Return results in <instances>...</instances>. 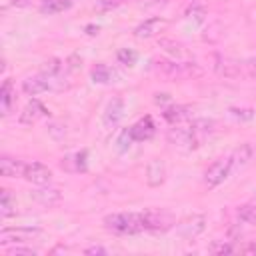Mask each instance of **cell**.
<instances>
[{
  "label": "cell",
  "mask_w": 256,
  "mask_h": 256,
  "mask_svg": "<svg viewBox=\"0 0 256 256\" xmlns=\"http://www.w3.org/2000/svg\"><path fill=\"white\" fill-rule=\"evenodd\" d=\"M104 228L112 234L120 236H132V234H142L146 232V222H144V212H116L108 214L102 220Z\"/></svg>",
  "instance_id": "obj_1"
},
{
  "label": "cell",
  "mask_w": 256,
  "mask_h": 256,
  "mask_svg": "<svg viewBox=\"0 0 256 256\" xmlns=\"http://www.w3.org/2000/svg\"><path fill=\"white\" fill-rule=\"evenodd\" d=\"M216 68L226 78H256V58H246V60L224 58Z\"/></svg>",
  "instance_id": "obj_2"
},
{
  "label": "cell",
  "mask_w": 256,
  "mask_h": 256,
  "mask_svg": "<svg viewBox=\"0 0 256 256\" xmlns=\"http://www.w3.org/2000/svg\"><path fill=\"white\" fill-rule=\"evenodd\" d=\"M154 66L166 74V76H172V78H190V76H198L202 74V70L198 68V64L194 62H182V60H156Z\"/></svg>",
  "instance_id": "obj_3"
},
{
  "label": "cell",
  "mask_w": 256,
  "mask_h": 256,
  "mask_svg": "<svg viewBox=\"0 0 256 256\" xmlns=\"http://www.w3.org/2000/svg\"><path fill=\"white\" fill-rule=\"evenodd\" d=\"M234 166H232V158L230 156H224V158H218L216 162H212L206 172H204V184L208 188H216L220 186L230 174H232Z\"/></svg>",
  "instance_id": "obj_4"
},
{
  "label": "cell",
  "mask_w": 256,
  "mask_h": 256,
  "mask_svg": "<svg viewBox=\"0 0 256 256\" xmlns=\"http://www.w3.org/2000/svg\"><path fill=\"white\" fill-rule=\"evenodd\" d=\"M42 234L40 228H30V226H16V228H4L0 232V244H26Z\"/></svg>",
  "instance_id": "obj_5"
},
{
  "label": "cell",
  "mask_w": 256,
  "mask_h": 256,
  "mask_svg": "<svg viewBox=\"0 0 256 256\" xmlns=\"http://www.w3.org/2000/svg\"><path fill=\"white\" fill-rule=\"evenodd\" d=\"M142 212H144L146 232H166L176 224L174 216L170 212H166V210L150 208V210H142Z\"/></svg>",
  "instance_id": "obj_6"
},
{
  "label": "cell",
  "mask_w": 256,
  "mask_h": 256,
  "mask_svg": "<svg viewBox=\"0 0 256 256\" xmlns=\"http://www.w3.org/2000/svg\"><path fill=\"white\" fill-rule=\"evenodd\" d=\"M168 140H170L174 146L184 148V150H192V148L200 146V140H198V136L194 134V130H192L190 124H188V126H180V124L172 126V128L168 130Z\"/></svg>",
  "instance_id": "obj_7"
},
{
  "label": "cell",
  "mask_w": 256,
  "mask_h": 256,
  "mask_svg": "<svg viewBox=\"0 0 256 256\" xmlns=\"http://www.w3.org/2000/svg\"><path fill=\"white\" fill-rule=\"evenodd\" d=\"M24 180H28L36 186H48L52 182V170L42 162H26Z\"/></svg>",
  "instance_id": "obj_8"
},
{
  "label": "cell",
  "mask_w": 256,
  "mask_h": 256,
  "mask_svg": "<svg viewBox=\"0 0 256 256\" xmlns=\"http://www.w3.org/2000/svg\"><path fill=\"white\" fill-rule=\"evenodd\" d=\"M44 116H48V108H46L40 100L32 98V100L24 106V110L20 112L18 120H20V124H24V126H32V124H36V122H38L40 118H44Z\"/></svg>",
  "instance_id": "obj_9"
},
{
  "label": "cell",
  "mask_w": 256,
  "mask_h": 256,
  "mask_svg": "<svg viewBox=\"0 0 256 256\" xmlns=\"http://www.w3.org/2000/svg\"><path fill=\"white\" fill-rule=\"evenodd\" d=\"M52 88V80L46 78L44 74H38V76H28L22 80V90L28 94V96H38L42 92H48Z\"/></svg>",
  "instance_id": "obj_10"
},
{
  "label": "cell",
  "mask_w": 256,
  "mask_h": 256,
  "mask_svg": "<svg viewBox=\"0 0 256 256\" xmlns=\"http://www.w3.org/2000/svg\"><path fill=\"white\" fill-rule=\"evenodd\" d=\"M164 180H166V164H164V160L152 158L148 162V166H146V184L156 188V186L164 184Z\"/></svg>",
  "instance_id": "obj_11"
},
{
  "label": "cell",
  "mask_w": 256,
  "mask_h": 256,
  "mask_svg": "<svg viewBox=\"0 0 256 256\" xmlns=\"http://www.w3.org/2000/svg\"><path fill=\"white\" fill-rule=\"evenodd\" d=\"M166 20L160 18V16H152V18H146L144 22H140L136 28H134V36L136 38H152L156 36L162 28H164Z\"/></svg>",
  "instance_id": "obj_12"
},
{
  "label": "cell",
  "mask_w": 256,
  "mask_h": 256,
  "mask_svg": "<svg viewBox=\"0 0 256 256\" xmlns=\"http://www.w3.org/2000/svg\"><path fill=\"white\" fill-rule=\"evenodd\" d=\"M124 116V100L122 98H112L104 110V116H102V122L106 128H114Z\"/></svg>",
  "instance_id": "obj_13"
},
{
  "label": "cell",
  "mask_w": 256,
  "mask_h": 256,
  "mask_svg": "<svg viewBox=\"0 0 256 256\" xmlns=\"http://www.w3.org/2000/svg\"><path fill=\"white\" fill-rule=\"evenodd\" d=\"M154 132H156V126H154V122H152L150 116H144V118H140L136 124L130 126V134H132V140H134V142L150 140V138L154 136Z\"/></svg>",
  "instance_id": "obj_14"
},
{
  "label": "cell",
  "mask_w": 256,
  "mask_h": 256,
  "mask_svg": "<svg viewBox=\"0 0 256 256\" xmlns=\"http://www.w3.org/2000/svg\"><path fill=\"white\" fill-rule=\"evenodd\" d=\"M60 166L66 172H86V168H88V152L80 150V152L68 154V156L62 158Z\"/></svg>",
  "instance_id": "obj_15"
},
{
  "label": "cell",
  "mask_w": 256,
  "mask_h": 256,
  "mask_svg": "<svg viewBox=\"0 0 256 256\" xmlns=\"http://www.w3.org/2000/svg\"><path fill=\"white\" fill-rule=\"evenodd\" d=\"M24 168H26L24 160L10 158V156L0 158V174L4 178H24Z\"/></svg>",
  "instance_id": "obj_16"
},
{
  "label": "cell",
  "mask_w": 256,
  "mask_h": 256,
  "mask_svg": "<svg viewBox=\"0 0 256 256\" xmlns=\"http://www.w3.org/2000/svg\"><path fill=\"white\" fill-rule=\"evenodd\" d=\"M162 118L170 124V126H176V124H182L190 118V108L188 106H182V104H176V106H168L164 108L162 112Z\"/></svg>",
  "instance_id": "obj_17"
},
{
  "label": "cell",
  "mask_w": 256,
  "mask_h": 256,
  "mask_svg": "<svg viewBox=\"0 0 256 256\" xmlns=\"http://www.w3.org/2000/svg\"><path fill=\"white\" fill-rule=\"evenodd\" d=\"M16 102V90H14V84L10 80H4L2 82V88H0V108H2V114H10L12 106Z\"/></svg>",
  "instance_id": "obj_18"
},
{
  "label": "cell",
  "mask_w": 256,
  "mask_h": 256,
  "mask_svg": "<svg viewBox=\"0 0 256 256\" xmlns=\"http://www.w3.org/2000/svg\"><path fill=\"white\" fill-rule=\"evenodd\" d=\"M204 216H192V218H188L186 222H182L180 226H178V232L184 236V238H196L202 230H204Z\"/></svg>",
  "instance_id": "obj_19"
},
{
  "label": "cell",
  "mask_w": 256,
  "mask_h": 256,
  "mask_svg": "<svg viewBox=\"0 0 256 256\" xmlns=\"http://www.w3.org/2000/svg\"><path fill=\"white\" fill-rule=\"evenodd\" d=\"M32 198L36 200V202H40V204H44V206H54V204H58L60 202V198H62V194H60V190L58 188H38V190H34L32 192Z\"/></svg>",
  "instance_id": "obj_20"
},
{
  "label": "cell",
  "mask_w": 256,
  "mask_h": 256,
  "mask_svg": "<svg viewBox=\"0 0 256 256\" xmlns=\"http://www.w3.org/2000/svg\"><path fill=\"white\" fill-rule=\"evenodd\" d=\"M74 0H42L40 2V12L42 14H60L64 10H70Z\"/></svg>",
  "instance_id": "obj_21"
},
{
  "label": "cell",
  "mask_w": 256,
  "mask_h": 256,
  "mask_svg": "<svg viewBox=\"0 0 256 256\" xmlns=\"http://www.w3.org/2000/svg\"><path fill=\"white\" fill-rule=\"evenodd\" d=\"M230 158H232V166H234V168L246 166L248 160L252 158V146H250V144H240V146L230 154Z\"/></svg>",
  "instance_id": "obj_22"
},
{
  "label": "cell",
  "mask_w": 256,
  "mask_h": 256,
  "mask_svg": "<svg viewBox=\"0 0 256 256\" xmlns=\"http://www.w3.org/2000/svg\"><path fill=\"white\" fill-rule=\"evenodd\" d=\"M16 214V198L10 194V190H2V198H0V216L2 218H10Z\"/></svg>",
  "instance_id": "obj_23"
},
{
  "label": "cell",
  "mask_w": 256,
  "mask_h": 256,
  "mask_svg": "<svg viewBox=\"0 0 256 256\" xmlns=\"http://www.w3.org/2000/svg\"><path fill=\"white\" fill-rule=\"evenodd\" d=\"M66 68V62L64 60H60V58H50V60H46L44 62V66H42V70H40V74H44L46 78H56V76H60V72Z\"/></svg>",
  "instance_id": "obj_24"
},
{
  "label": "cell",
  "mask_w": 256,
  "mask_h": 256,
  "mask_svg": "<svg viewBox=\"0 0 256 256\" xmlns=\"http://www.w3.org/2000/svg\"><path fill=\"white\" fill-rule=\"evenodd\" d=\"M112 76H114V72H112L110 66H106V64H96V66L92 68V72H90L92 82H98V84H108V82L112 80Z\"/></svg>",
  "instance_id": "obj_25"
},
{
  "label": "cell",
  "mask_w": 256,
  "mask_h": 256,
  "mask_svg": "<svg viewBox=\"0 0 256 256\" xmlns=\"http://www.w3.org/2000/svg\"><path fill=\"white\" fill-rule=\"evenodd\" d=\"M236 218H238L240 224H252V222L256 220V208H254L252 204H244V206L238 208Z\"/></svg>",
  "instance_id": "obj_26"
},
{
  "label": "cell",
  "mask_w": 256,
  "mask_h": 256,
  "mask_svg": "<svg viewBox=\"0 0 256 256\" xmlns=\"http://www.w3.org/2000/svg\"><path fill=\"white\" fill-rule=\"evenodd\" d=\"M116 60H118L120 64H124V66H132V64H136L138 54H136L134 50H130V48H120V50L116 52Z\"/></svg>",
  "instance_id": "obj_27"
},
{
  "label": "cell",
  "mask_w": 256,
  "mask_h": 256,
  "mask_svg": "<svg viewBox=\"0 0 256 256\" xmlns=\"http://www.w3.org/2000/svg\"><path fill=\"white\" fill-rule=\"evenodd\" d=\"M160 46L164 48V50H168L172 56H176V58H180L182 54H184V48H182V44H178V42H174V40H160Z\"/></svg>",
  "instance_id": "obj_28"
},
{
  "label": "cell",
  "mask_w": 256,
  "mask_h": 256,
  "mask_svg": "<svg viewBox=\"0 0 256 256\" xmlns=\"http://www.w3.org/2000/svg\"><path fill=\"white\" fill-rule=\"evenodd\" d=\"M8 256H36V250H32V248H24V246L16 244V246L8 248Z\"/></svg>",
  "instance_id": "obj_29"
},
{
  "label": "cell",
  "mask_w": 256,
  "mask_h": 256,
  "mask_svg": "<svg viewBox=\"0 0 256 256\" xmlns=\"http://www.w3.org/2000/svg\"><path fill=\"white\" fill-rule=\"evenodd\" d=\"M230 114L240 118V120H252L254 118V110H250V108H230Z\"/></svg>",
  "instance_id": "obj_30"
},
{
  "label": "cell",
  "mask_w": 256,
  "mask_h": 256,
  "mask_svg": "<svg viewBox=\"0 0 256 256\" xmlns=\"http://www.w3.org/2000/svg\"><path fill=\"white\" fill-rule=\"evenodd\" d=\"M126 0H98L96 2V8L98 10H112V8H118L122 6Z\"/></svg>",
  "instance_id": "obj_31"
},
{
  "label": "cell",
  "mask_w": 256,
  "mask_h": 256,
  "mask_svg": "<svg viewBox=\"0 0 256 256\" xmlns=\"http://www.w3.org/2000/svg\"><path fill=\"white\" fill-rule=\"evenodd\" d=\"M134 140H132V134H130V128H126V130H122V134L118 136V142L116 144H120V150H126L130 144H132Z\"/></svg>",
  "instance_id": "obj_32"
},
{
  "label": "cell",
  "mask_w": 256,
  "mask_h": 256,
  "mask_svg": "<svg viewBox=\"0 0 256 256\" xmlns=\"http://www.w3.org/2000/svg\"><path fill=\"white\" fill-rule=\"evenodd\" d=\"M212 252H216V254H230V252H236V248L230 246V244H220V246H212Z\"/></svg>",
  "instance_id": "obj_33"
},
{
  "label": "cell",
  "mask_w": 256,
  "mask_h": 256,
  "mask_svg": "<svg viewBox=\"0 0 256 256\" xmlns=\"http://www.w3.org/2000/svg\"><path fill=\"white\" fill-rule=\"evenodd\" d=\"M238 250H240L242 254H256V242H248V244L240 246Z\"/></svg>",
  "instance_id": "obj_34"
},
{
  "label": "cell",
  "mask_w": 256,
  "mask_h": 256,
  "mask_svg": "<svg viewBox=\"0 0 256 256\" xmlns=\"http://www.w3.org/2000/svg\"><path fill=\"white\" fill-rule=\"evenodd\" d=\"M84 254H108V250L102 248V246H90V248L84 250Z\"/></svg>",
  "instance_id": "obj_35"
},
{
  "label": "cell",
  "mask_w": 256,
  "mask_h": 256,
  "mask_svg": "<svg viewBox=\"0 0 256 256\" xmlns=\"http://www.w3.org/2000/svg\"><path fill=\"white\" fill-rule=\"evenodd\" d=\"M30 4H32V0H12V6H16V8H24Z\"/></svg>",
  "instance_id": "obj_36"
}]
</instances>
